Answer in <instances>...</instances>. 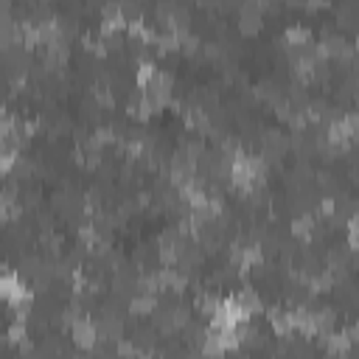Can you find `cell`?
I'll use <instances>...</instances> for the list:
<instances>
[{
	"label": "cell",
	"mask_w": 359,
	"mask_h": 359,
	"mask_svg": "<svg viewBox=\"0 0 359 359\" xmlns=\"http://www.w3.org/2000/svg\"><path fill=\"white\" fill-rule=\"evenodd\" d=\"M227 177L233 180V185H236L241 194H252L255 188H261V182H264V177H266V163H264V157H258V154L238 151V154L227 163Z\"/></svg>",
	"instance_id": "6da1fadb"
},
{
	"label": "cell",
	"mask_w": 359,
	"mask_h": 359,
	"mask_svg": "<svg viewBox=\"0 0 359 359\" xmlns=\"http://www.w3.org/2000/svg\"><path fill=\"white\" fill-rule=\"evenodd\" d=\"M31 297H34V292L22 275H17V272L0 275V300H6L11 309H17V317H25Z\"/></svg>",
	"instance_id": "7a4b0ae2"
},
{
	"label": "cell",
	"mask_w": 359,
	"mask_h": 359,
	"mask_svg": "<svg viewBox=\"0 0 359 359\" xmlns=\"http://www.w3.org/2000/svg\"><path fill=\"white\" fill-rule=\"evenodd\" d=\"M70 339L76 342V348L81 351H93L98 345V328H95V320L87 317V314H79L73 323H70Z\"/></svg>",
	"instance_id": "3957f363"
},
{
	"label": "cell",
	"mask_w": 359,
	"mask_h": 359,
	"mask_svg": "<svg viewBox=\"0 0 359 359\" xmlns=\"http://www.w3.org/2000/svg\"><path fill=\"white\" fill-rule=\"evenodd\" d=\"M320 339L325 342L328 356H345L351 351V345H353V328H348V331H328Z\"/></svg>",
	"instance_id": "277c9868"
},
{
	"label": "cell",
	"mask_w": 359,
	"mask_h": 359,
	"mask_svg": "<svg viewBox=\"0 0 359 359\" xmlns=\"http://www.w3.org/2000/svg\"><path fill=\"white\" fill-rule=\"evenodd\" d=\"M98 328V342H118L123 339V323L115 314H104L101 320H95Z\"/></svg>",
	"instance_id": "5b68a950"
},
{
	"label": "cell",
	"mask_w": 359,
	"mask_h": 359,
	"mask_svg": "<svg viewBox=\"0 0 359 359\" xmlns=\"http://www.w3.org/2000/svg\"><path fill=\"white\" fill-rule=\"evenodd\" d=\"M261 11H264V6L261 3H244L241 8H238V20H241V31H247V34H255L258 28H261Z\"/></svg>",
	"instance_id": "8992f818"
},
{
	"label": "cell",
	"mask_w": 359,
	"mask_h": 359,
	"mask_svg": "<svg viewBox=\"0 0 359 359\" xmlns=\"http://www.w3.org/2000/svg\"><path fill=\"white\" fill-rule=\"evenodd\" d=\"M17 213H20V199H17V194H14L11 188L0 191V222L14 219Z\"/></svg>",
	"instance_id": "52a82bcc"
},
{
	"label": "cell",
	"mask_w": 359,
	"mask_h": 359,
	"mask_svg": "<svg viewBox=\"0 0 359 359\" xmlns=\"http://www.w3.org/2000/svg\"><path fill=\"white\" fill-rule=\"evenodd\" d=\"M233 297H236V303H238L250 317L261 311V297H258V292H255V289H241V292H238V294H233Z\"/></svg>",
	"instance_id": "ba28073f"
},
{
	"label": "cell",
	"mask_w": 359,
	"mask_h": 359,
	"mask_svg": "<svg viewBox=\"0 0 359 359\" xmlns=\"http://www.w3.org/2000/svg\"><path fill=\"white\" fill-rule=\"evenodd\" d=\"M154 309H157V297H154V294H140V292H135L132 300H129V311H132V314H151Z\"/></svg>",
	"instance_id": "9c48e42d"
},
{
	"label": "cell",
	"mask_w": 359,
	"mask_h": 359,
	"mask_svg": "<svg viewBox=\"0 0 359 359\" xmlns=\"http://www.w3.org/2000/svg\"><path fill=\"white\" fill-rule=\"evenodd\" d=\"M292 236H297V238L309 241V238L314 236V216H311V213H303V216H297V219L292 222Z\"/></svg>",
	"instance_id": "30bf717a"
},
{
	"label": "cell",
	"mask_w": 359,
	"mask_h": 359,
	"mask_svg": "<svg viewBox=\"0 0 359 359\" xmlns=\"http://www.w3.org/2000/svg\"><path fill=\"white\" fill-rule=\"evenodd\" d=\"M6 337H8V342H14V345H22V342H25V337H28V325H25V317H17V320L8 325Z\"/></svg>",
	"instance_id": "8fae6325"
},
{
	"label": "cell",
	"mask_w": 359,
	"mask_h": 359,
	"mask_svg": "<svg viewBox=\"0 0 359 359\" xmlns=\"http://www.w3.org/2000/svg\"><path fill=\"white\" fill-rule=\"evenodd\" d=\"M216 303H219V297H213L210 292H199L196 297H194V309L196 311H202V314H213V309H216Z\"/></svg>",
	"instance_id": "7c38bea8"
},
{
	"label": "cell",
	"mask_w": 359,
	"mask_h": 359,
	"mask_svg": "<svg viewBox=\"0 0 359 359\" xmlns=\"http://www.w3.org/2000/svg\"><path fill=\"white\" fill-rule=\"evenodd\" d=\"M137 359H157V356H151V353H140Z\"/></svg>",
	"instance_id": "4fadbf2b"
}]
</instances>
